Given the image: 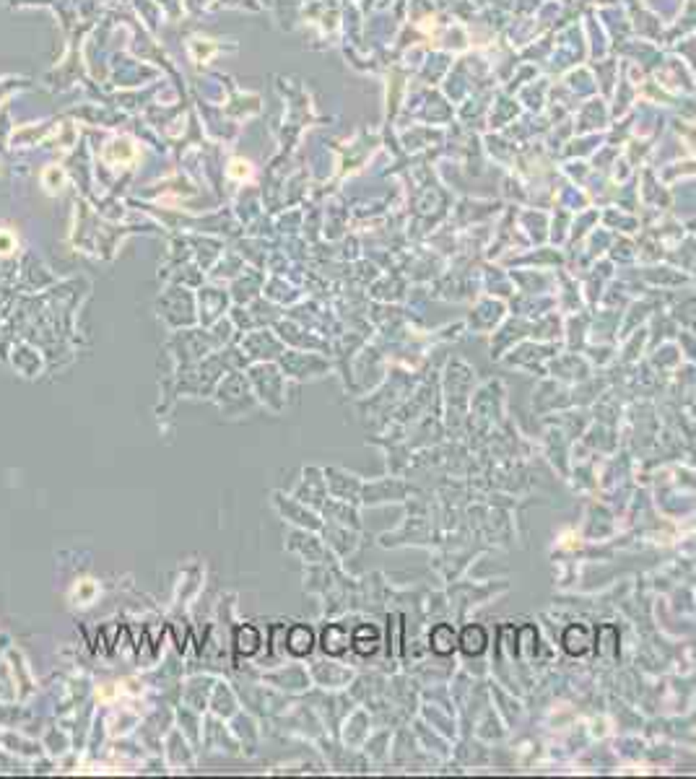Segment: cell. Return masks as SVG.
Here are the masks:
<instances>
[{
  "mask_svg": "<svg viewBox=\"0 0 696 779\" xmlns=\"http://www.w3.org/2000/svg\"><path fill=\"white\" fill-rule=\"evenodd\" d=\"M323 647H325V652H330V655H340V652L348 647L346 629H343V626H336V623H333V626H327L325 634H323Z\"/></svg>",
  "mask_w": 696,
  "mask_h": 779,
  "instance_id": "cell-1",
  "label": "cell"
},
{
  "mask_svg": "<svg viewBox=\"0 0 696 779\" xmlns=\"http://www.w3.org/2000/svg\"><path fill=\"white\" fill-rule=\"evenodd\" d=\"M377 644H380V634H377L374 626H359V629H356V634H353V647H356V652L372 655L374 650H377Z\"/></svg>",
  "mask_w": 696,
  "mask_h": 779,
  "instance_id": "cell-2",
  "label": "cell"
},
{
  "mask_svg": "<svg viewBox=\"0 0 696 779\" xmlns=\"http://www.w3.org/2000/svg\"><path fill=\"white\" fill-rule=\"evenodd\" d=\"M460 644H462V650H465L468 655H478V652H484V647H486L484 629H481V626H471V629H465V631H462Z\"/></svg>",
  "mask_w": 696,
  "mask_h": 779,
  "instance_id": "cell-3",
  "label": "cell"
},
{
  "mask_svg": "<svg viewBox=\"0 0 696 779\" xmlns=\"http://www.w3.org/2000/svg\"><path fill=\"white\" fill-rule=\"evenodd\" d=\"M288 650L294 655H307L312 650V631L307 626H297L291 629V636H288Z\"/></svg>",
  "mask_w": 696,
  "mask_h": 779,
  "instance_id": "cell-4",
  "label": "cell"
}]
</instances>
